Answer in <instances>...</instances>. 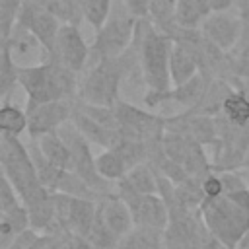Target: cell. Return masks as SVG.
I'll return each instance as SVG.
<instances>
[{"instance_id": "44dd1931", "label": "cell", "mask_w": 249, "mask_h": 249, "mask_svg": "<svg viewBox=\"0 0 249 249\" xmlns=\"http://www.w3.org/2000/svg\"><path fill=\"white\" fill-rule=\"evenodd\" d=\"M121 181H124L130 189H134L138 193H146V195L160 193V173L148 161L130 167Z\"/></svg>"}, {"instance_id": "9a60e30c", "label": "cell", "mask_w": 249, "mask_h": 249, "mask_svg": "<svg viewBox=\"0 0 249 249\" xmlns=\"http://www.w3.org/2000/svg\"><path fill=\"white\" fill-rule=\"evenodd\" d=\"M2 45L10 51L14 62L19 68L35 66V64H41L49 58V54L43 49V45L39 43V39L31 31H27L25 27H21L18 23L14 25L10 37L6 41H2Z\"/></svg>"}, {"instance_id": "83f0119b", "label": "cell", "mask_w": 249, "mask_h": 249, "mask_svg": "<svg viewBox=\"0 0 249 249\" xmlns=\"http://www.w3.org/2000/svg\"><path fill=\"white\" fill-rule=\"evenodd\" d=\"M0 95L4 101H10L12 91L19 86V66L14 62L10 51L0 45Z\"/></svg>"}, {"instance_id": "d6a6232c", "label": "cell", "mask_w": 249, "mask_h": 249, "mask_svg": "<svg viewBox=\"0 0 249 249\" xmlns=\"http://www.w3.org/2000/svg\"><path fill=\"white\" fill-rule=\"evenodd\" d=\"M21 204V198L18 195V191L14 189V185L2 175V187H0V212H8L16 206Z\"/></svg>"}, {"instance_id": "7a4b0ae2", "label": "cell", "mask_w": 249, "mask_h": 249, "mask_svg": "<svg viewBox=\"0 0 249 249\" xmlns=\"http://www.w3.org/2000/svg\"><path fill=\"white\" fill-rule=\"evenodd\" d=\"M132 47L138 54V68L150 93H163L171 88L169 58L173 39L158 31L150 19H138Z\"/></svg>"}, {"instance_id": "2e32d148", "label": "cell", "mask_w": 249, "mask_h": 249, "mask_svg": "<svg viewBox=\"0 0 249 249\" xmlns=\"http://www.w3.org/2000/svg\"><path fill=\"white\" fill-rule=\"evenodd\" d=\"M97 208L105 220V224L119 235V237H124L128 231H132L136 228L134 224V218L130 214V208L126 206V202L117 195V193H111V195H105L97 200Z\"/></svg>"}, {"instance_id": "4316f807", "label": "cell", "mask_w": 249, "mask_h": 249, "mask_svg": "<svg viewBox=\"0 0 249 249\" xmlns=\"http://www.w3.org/2000/svg\"><path fill=\"white\" fill-rule=\"evenodd\" d=\"M25 130H27V111L10 101H4L0 107V134L19 136Z\"/></svg>"}, {"instance_id": "cb8c5ba5", "label": "cell", "mask_w": 249, "mask_h": 249, "mask_svg": "<svg viewBox=\"0 0 249 249\" xmlns=\"http://www.w3.org/2000/svg\"><path fill=\"white\" fill-rule=\"evenodd\" d=\"M148 19L152 21V25L158 31L173 37V33L179 29V25H177V0H154Z\"/></svg>"}, {"instance_id": "3957f363", "label": "cell", "mask_w": 249, "mask_h": 249, "mask_svg": "<svg viewBox=\"0 0 249 249\" xmlns=\"http://www.w3.org/2000/svg\"><path fill=\"white\" fill-rule=\"evenodd\" d=\"M19 88L27 93V105L76 99L80 89L78 74L66 68L58 58H47L41 64L19 68Z\"/></svg>"}, {"instance_id": "5b68a950", "label": "cell", "mask_w": 249, "mask_h": 249, "mask_svg": "<svg viewBox=\"0 0 249 249\" xmlns=\"http://www.w3.org/2000/svg\"><path fill=\"white\" fill-rule=\"evenodd\" d=\"M0 165L2 175L14 185L25 208L43 202L53 195V191L43 187V183L39 181L27 144H23L19 136L0 134Z\"/></svg>"}, {"instance_id": "f546056e", "label": "cell", "mask_w": 249, "mask_h": 249, "mask_svg": "<svg viewBox=\"0 0 249 249\" xmlns=\"http://www.w3.org/2000/svg\"><path fill=\"white\" fill-rule=\"evenodd\" d=\"M84 19L97 31L111 16V0H78Z\"/></svg>"}, {"instance_id": "6da1fadb", "label": "cell", "mask_w": 249, "mask_h": 249, "mask_svg": "<svg viewBox=\"0 0 249 249\" xmlns=\"http://www.w3.org/2000/svg\"><path fill=\"white\" fill-rule=\"evenodd\" d=\"M200 216L222 245L228 249H249V185L218 198H204Z\"/></svg>"}, {"instance_id": "8fae6325", "label": "cell", "mask_w": 249, "mask_h": 249, "mask_svg": "<svg viewBox=\"0 0 249 249\" xmlns=\"http://www.w3.org/2000/svg\"><path fill=\"white\" fill-rule=\"evenodd\" d=\"M16 23L25 27L27 31H31L39 39V43L47 51L49 58L54 56L58 33H60V27H62V21L56 16H53L51 12H47L45 8H41L33 0H27L25 6L21 8V12H19Z\"/></svg>"}, {"instance_id": "f1b7e54d", "label": "cell", "mask_w": 249, "mask_h": 249, "mask_svg": "<svg viewBox=\"0 0 249 249\" xmlns=\"http://www.w3.org/2000/svg\"><path fill=\"white\" fill-rule=\"evenodd\" d=\"M33 2L45 8L47 12H51L53 16H56L62 21V25L64 23L80 25V19H84L78 0H33Z\"/></svg>"}, {"instance_id": "ffe728a7", "label": "cell", "mask_w": 249, "mask_h": 249, "mask_svg": "<svg viewBox=\"0 0 249 249\" xmlns=\"http://www.w3.org/2000/svg\"><path fill=\"white\" fill-rule=\"evenodd\" d=\"M43 156L58 169H72V152L66 144V140L58 132L45 134L41 138H35Z\"/></svg>"}, {"instance_id": "603a6c76", "label": "cell", "mask_w": 249, "mask_h": 249, "mask_svg": "<svg viewBox=\"0 0 249 249\" xmlns=\"http://www.w3.org/2000/svg\"><path fill=\"white\" fill-rule=\"evenodd\" d=\"M208 0H177V25L185 29H200L206 16H210Z\"/></svg>"}, {"instance_id": "ac0fdd59", "label": "cell", "mask_w": 249, "mask_h": 249, "mask_svg": "<svg viewBox=\"0 0 249 249\" xmlns=\"http://www.w3.org/2000/svg\"><path fill=\"white\" fill-rule=\"evenodd\" d=\"M29 228V212L23 202L8 212H0V249H10L16 237Z\"/></svg>"}, {"instance_id": "ba28073f", "label": "cell", "mask_w": 249, "mask_h": 249, "mask_svg": "<svg viewBox=\"0 0 249 249\" xmlns=\"http://www.w3.org/2000/svg\"><path fill=\"white\" fill-rule=\"evenodd\" d=\"M115 115L119 123V134L142 140V142H152L156 138H161L165 132V121L167 117H160L158 113L150 109H140L128 101H119L115 105Z\"/></svg>"}, {"instance_id": "30bf717a", "label": "cell", "mask_w": 249, "mask_h": 249, "mask_svg": "<svg viewBox=\"0 0 249 249\" xmlns=\"http://www.w3.org/2000/svg\"><path fill=\"white\" fill-rule=\"evenodd\" d=\"M29 138H41L51 132H58L62 124L72 121L74 99L47 101L37 105H25Z\"/></svg>"}, {"instance_id": "4dcf8cb0", "label": "cell", "mask_w": 249, "mask_h": 249, "mask_svg": "<svg viewBox=\"0 0 249 249\" xmlns=\"http://www.w3.org/2000/svg\"><path fill=\"white\" fill-rule=\"evenodd\" d=\"M239 18H241V37L237 47L231 51V54L235 58L241 60V64L245 66V70L249 72V0H241L239 2Z\"/></svg>"}, {"instance_id": "d4e9b609", "label": "cell", "mask_w": 249, "mask_h": 249, "mask_svg": "<svg viewBox=\"0 0 249 249\" xmlns=\"http://www.w3.org/2000/svg\"><path fill=\"white\" fill-rule=\"evenodd\" d=\"M222 115L233 126H247L249 124V97L241 89H233L224 101Z\"/></svg>"}, {"instance_id": "4fadbf2b", "label": "cell", "mask_w": 249, "mask_h": 249, "mask_svg": "<svg viewBox=\"0 0 249 249\" xmlns=\"http://www.w3.org/2000/svg\"><path fill=\"white\" fill-rule=\"evenodd\" d=\"M53 58H58L66 68H70L76 74H80L86 68L88 60L91 58V47L84 41L78 25L64 23L60 27L56 51Z\"/></svg>"}, {"instance_id": "d6986e66", "label": "cell", "mask_w": 249, "mask_h": 249, "mask_svg": "<svg viewBox=\"0 0 249 249\" xmlns=\"http://www.w3.org/2000/svg\"><path fill=\"white\" fill-rule=\"evenodd\" d=\"M169 74H171V86H181V84L193 80L196 74H200L195 54L179 43H173V49H171Z\"/></svg>"}, {"instance_id": "5bb4252c", "label": "cell", "mask_w": 249, "mask_h": 249, "mask_svg": "<svg viewBox=\"0 0 249 249\" xmlns=\"http://www.w3.org/2000/svg\"><path fill=\"white\" fill-rule=\"evenodd\" d=\"M200 31L216 47H220L226 53H231L241 37V18L239 14L233 16L230 12H212L204 18Z\"/></svg>"}, {"instance_id": "277c9868", "label": "cell", "mask_w": 249, "mask_h": 249, "mask_svg": "<svg viewBox=\"0 0 249 249\" xmlns=\"http://www.w3.org/2000/svg\"><path fill=\"white\" fill-rule=\"evenodd\" d=\"M140 66L138 64V54L134 47H130L124 54L115 56V58H103L97 60L88 74L80 80V89H78V99L91 103V105H103V107H115L121 97V84L130 72Z\"/></svg>"}, {"instance_id": "8992f818", "label": "cell", "mask_w": 249, "mask_h": 249, "mask_svg": "<svg viewBox=\"0 0 249 249\" xmlns=\"http://www.w3.org/2000/svg\"><path fill=\"white\" fill-rule=\"evenodd\" d=\"M136 23L138 19H134L126 10L111 14L107 21L95 31L93 43L89 45L91 58H95L97 62L103 58H115V56L124 54L132 47Z\"/></svg>"}, {"instance_id": "8d00e7d4", "label": "cell", "mask_w": 249, "mask_h": 249, "mask_svg": "<svg viewBox=\"0 0 249 249\" xmlns=\"http://www.w3.org/2000/svg\"><path fill=\"white\" fill-rule=\"evenodd\" d=\"M235 89H241V91L249 97V80H239V82L235 84Z\"/></svg>"}, {"instance_id": "e0dca14e", "label": "cell", "mask_w": 249, "mask_h": 249, "mask_svg": "<svg viewBox=\"0 0 249 249\" xmlns=\"http://www.w3.org/2000/svg\"><path fill=\"white\" fill-rule=\"evenodd\" d=\"M72 123L74 126L95 146H101L103 150H109L115 140L119 138V132L117 130H111L107 126H103L101 123H97L93 117H89L88 113H84L78 105H76V99H74V113H72Z\"/></svg>"}, {"instance_id": "d590c367", "label": "cell", "mask_w": 249, "mask_h": 249, "mask_svg": "<svg viewBox=\"0 0 249 249\" xmlns=\"http://www.w3.org/2000/svg\"><path fill=\"white\" fill-rule=\"evenodd\" d=\"M212 12H228L233 4V0H208Z\"/></svg>"}, {"instance_id": "7c38bea8", "label": "cell", "mask_w": 249, "mask_h": 249, "mask_svg": "<svg viewBox=\"0 0 249 249\" xmlns=\"http://www.w3.org/2000/svg\"><path fill=\"white\" fill-rule=\"evenodd\" d=\"M210 82L212 80L208 76L196 74L193 80H189V82H185L181 86H171L163 93H150L148 91L144 95V103H146L148 109H156V107H160L163 103L173 101V103H179L181 107H185V111H191L200 103V99L204 97Z\"/></svg>"}, {"instance_id": "7402d4cb", "label": "cell", "mask_w": 249, "mask_h": 249, "mask_svg": "<svg viewBox=\"0 0 249 249\" xmlns=\"http://www.w3.org/2000/svg\"><path fill=\"white\" fill-rule=\"evenodd\" d=\"M117 249H165L163 230L136 226L124 237H121Z\"/></svg>"}, {"instance_id": "1f68e13d", "label": "cell", "mask_w": 249, "mask_h": 249, "mask_svg": "<svg viewBox=\"0 0 249 249\" xmlns=\"http://www.w3.org/2000/svg\"><path fill=\"white\" fill-rule=\"evenodd\" d=\"M27 0H0V37L6 41Z\"/></svg>"}, {"instance_id": "74e56055", "label": "cell", "mask_w": 249, "mask_h": 249, "mask_svg": "<svg viewBox=\"0 0 249 249\" xmlns=\"http://www.w3.org/2000/svg\"><path fill=\"white\" fill-rule=\"evenodd\" d=\"M241 169H245V171H249V150H247V154H245V158H243V163H241Z\"/></svg>"}, {"instance_id": "484cf974", "label": "cell", "mask_w": 249, "mask_h": 249, "mask_svg": "<svg viewBox=\"0 0 249 249\" xmlns=\"http://www.w3.org/2000/svg\"><path fill=\"white\" fill-rule=\"evenodd\" d=\"M95 167H97V173L109 183H119L128 171L124 160L111 148L95 156Z\"/></svg>"}, {"instance_id": "52a82bcc", "label": "cell", "mask_w": 249, "mask_h": 249, "mask_svg": "<svg viewBox=\"0 0 249 249\" xmlns=\"http://www.w3.org/2000/svg\"><path fill=\"white\" fill-rule=\"evenodd\" d=\"M58 134L66 140V144L72 152V171L78 173L99 196L115 193V191L109 189V181H105L97 173L95 158H93V152H91V142L74 126V123L68 121L66 124H62Z\"/></svg>"}, {"instance_id": "e575fe53", "label": "cell", "mask_w": 249, "mask_h": 249, "mask_svg": "<svg viewBox=\"0 0 249 249\" xmlns=\"http://www.w3.org/2000/svg\"><path fill=\"white\" fill-rule=\"evenodd\" d=\"M154 0H123V8L134 18V19H148Z\"/></svg>"}, {"instance_id": "9c48e42d", "label": "cell", "mask_w": 249, "mask_h": 249, "mask_svg": "<svg viewBox=\"0 0 249 249\" xmlns=\"http://www.w3.org/2000/svg\"><path fill=\"white\" fill-rule=\"evenodd\" d=\"M115 193L126 202L130 208V214L134 218V224L140 228H154V230H165L169 224V208L161 195H146L130 189L124 181L117 183Z\"/></svg>"}, {"instance_id": "836d02e7", "label": "cell", "mask_w": 249, "mask_h": 249, "mask_svg": "<svg viewBox=\"0 0 249 249\" xmlns=\"http://www.w3.org/2000/svg\"><path fill=\"white\" fill-rule=\"evenodd\" d=\"M202 193H204V198H218L224 195V183H222V177H220V171H212L208 173L204 179H202Z\"/></svg>"}]
</instances>
